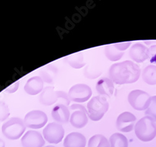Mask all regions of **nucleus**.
<instances>
[{
  "label": "nucleus",
  "instance_id": "bb28decb",
  "mask_svg": "<svg viewBox=\"0 0 156 147\" xmlns=\"http://www.w3.org/2000/svg\"><path fill=\"white\" fill-rule=\"evenodd\" d=\"M58 104H62L68 106L70 104V99L68 96V93L63 91H58Z\"/></svg>",
  "mask_w": 156,
  "mask_h": 147
},
{
  "label": "nucleus",
  "instance_id": "c756f323",
  "mask_svg": "<svg viewBox=\"0 0 156 147\" xmlns=\"http://www.w3.org/2000/svg\"><path fill=\"white\" fill-rule=\"evenodd\" d=\"M131 42H123V43H115V45L118 49H119L121 51H124L126 49H127L129 46L131 45Z\"/></svg>",
  "mask_w": 156,
  "mask_h": 147
},
{
  "label": "nucleus",
  "instance_id": "39448f33",
  "mask_svg": "<svg viewBox=\"0 0 156 147\" xmlns=\"http://www.w3.org/2000/svg\"><path fill=\"white\" fill-rule=\"evenodd\" d=\"M151 97L147 92L140 90H135L129 93L128 101L132 107L138 111L148 108Z\"/></svg>",
  "mask_w": 156,
  "mask_h": 147
},
{
  "label": "nucleus",
  "instance_id": "4468645a",
  "mask_svg": "<svg viewBox=\"0 0 156 147\" xmlns=\"http://www.w3.org/2000/svg\"><path fill=\"white\" fill-rule=\"evenodd\" d=\"M58 91L55 90L53 86L45 87L39 97L40 103L45 106H51L58 102Z\"/></svg>",
  "mask_w": 156,
  "mask_h": 147
},
{
  "label": "nucleus",
  "instance_id": "dca6fc26",
  "mask_svg": "<svg viewBox=\"0 0 156 147\" xmlns=\"http://www.w3.org/2000/svg\"><path fill=\"white\" fill-rule=\"evenodd\" d=\"M64 147H85L86 139L79 132H72L64 140Z\"/></svg>",
  "mask_w": 156,
  "mask_h": 147
},
{
  "label": "nucleus",
  "instance_id": "9b49d317",
  "mask_svg": "<svg viewBox=\"0 0 156 147\" xmlns=\"http://www.w3.org/2000/svg\"><path fill=\"white\" fill-rule=\"evenodd\" d=\"M129 57L137 63H142L149 59V49L143 44H134L129 50Z\"/></svg>",
  "mask_w": 156,
  "mask_h": 147
},
{
  "label": "nucleus",
  "instance_id": "7ed1b4c3",
  "mask_svg": "<svg viewBox=\"0 0 156 147\" xmlns=\"http://www.w3.org/2000/svg\"><path fill=\"white\" fill-rule=\"evenodd\" d=\"M108 109L109 103L106 98L101 95L93 97L87 105V116L94 122L101 119Z\"/></svg>",
  "mask_w": 156,
  "mask_h": 147
},
{
  "label": "nucleus",
  "instance_id": "f03ea898",
  "mask_svg": "<svg viewBox=\"0 0 156 147\" xmlns=\"http://www.w3.org/2000/svg\"><path fill=\"white\" fill-rule=\"evenodd\" d=\"M134 130L136 135L142 141H150L156 137L155 122L147 116L139 120L136 124Z\"/></svg>",
  "mask_w": 156,
  "mask_h": 147
},
{
  "label": "nucleus",
  "instance_id": "a878e982",
  "mask_svg": "<svg viewBox=\"0 0 156 147\" xmlns=\"http://www.w3.org/2000/svg\"><path fill=\"white\" fill-rule=\"evenodd\" d=\"M10 115L8 106L3 101H0V122H4Z\"/></svg>",
  "mask_w": 156,
  "mask_h": 147
},
{
  "label": "nucleus",
  "instance_id": "b1692460",
  "mask_svg": "<svg viewBox=\"0 0 156 147\" xmlns=\"http://www.w3.org/2000/svg\"><path fill=\"white\" fill-rule=\"evenodd\" d=\"M145 115L156 122V96L151 97L149 106L145 112Z\"/></svg>",
  "mask_w": 156,
  "mask_h": 147
},
{
  "label": "nucleus",
  "instance_id": "aec40b11",
  "mask_svg": "<svg viewBox=\"0 0 156 147\" xmlns=\"http://www.w3.org/2000/svg\"><path fill=\"white\" fill-rule=\"evenodd\" d=\"M142 78L144 82L149 85H156V65L151 64L144 69Z\"/></svg>",
  "mask_w": 156,
  "mask_h": 147
},
{
  "label": "nucleus",
  "instance_id": "4be33fe9",
  "mask_svg": "<svg viewBox=\"0 0 156 147\" xmlns=\"http://www.w3.org/2000/svg\"><path fill=\"white\" fill-rule=\"evenodd\" d=\"M111 147H128V140L121 133H115L109 138Z\"/></svg>",
  "mask_w": 156,
  "mask_h": 147
},
{
  "label": "nucleus",
  "instance_id": "412c9836",
  "mask_svg": "<svg viewBox=\"0 0 156 147\" xmlns=\"http://www.w3.org/2000/svg\"><path fill=\"white\" fill-rule=\"evenodd\" d=\"M105 53L107 58L111 61L119 60L124 55V51H121L114 44L108 45L105 46Z\"/></svg>",
  "mask_w": 156,
  "mask_h": 147
},
{
  "label": "nucleus",
  "instance_id": "6ab92c4d",
  "mask_svg": "<svg viewBox=\"0 0 156 147\" xmlns=\"http://www.w3.org/2000/svg\"><path fill=\"white\" fill-rule=\"evenodd\" d=\"M64 60L72 68L75 69H80L86 65L84 61V56L83 53L77 52L73 53L64 58Z\"/></svg>",
  "mask_w": 156,
  "mask_h": 147
},
{
  "label": "nucleus",
  "instance_id": "7c9ffc66",
  "mask_svg": "<svg viewBox=\"0 0 156 147\" xmlns=\"http://www.w3.org/2000/svg\"><path fill=\"white\" fill-rule=\"evenodd\" d=\"M69 109L71 110H82L87 112L84 106L81 104H73L69 106Z\"/></svg>",
  "mask_w": 156,
  "mask_h": 147
},
{
  "label": "nucleus",
  "instance_id": "423d86ee",
  "mask_svg": "<svg viewBox=\"0 0 156 147\" xmlns=\"http://www.w3.org/2000/svg\"><path fill=\"white\" fill-rule=\"evenodd\" d=\"M44 138L51 144L60 143L64 136V130L62 126L57 122H52L48 124L43 129Z\"/></svg>",
  "mask_w": 156,
  "mask_h": 147
},
{
  "label": "nucleus",
  "instance_id": "2f4dec72",
  "mask_svg": "<svg viewBox=\"0 0 156 147\" xmlns=\"http://www.w3.org/2000/svg\"><path fill=\"white\" fill-rule=\"evenodd\" d=\"M0 147H5V141L2 138H0Z\"/></svg>",
  "mask_w": 156,
  "mask_h": 147
},
{
  "label": "nucleus",
  "instance_id": "2eb2a0df",
  "mask_svg": "<svg viewBox=\"0 0 156 147\" xmlns=\"http://www.w3.org/2000/svg\"><path fill=\"white\" fill-rule=\"evenodd\" d=\"M96 89L99 95L110 97L114 93V85L111 79L102 78L98 81L96 85Z\"/></svg>",
  "mask_w": 156,
  "mask_h": 147
},
{
  "label": "nucleus",
  "instance_id": "cd10ccee",
  "mask_svg": "<svg viewBox=\"0 0 156 147\" xmlns=\"http://www.w3.org/2000/svg\"><path fill=\"white\" fill-rule=\"evenodd\" d=\"M149 59L151 63L156 64V45L149 48Z\"/></svg>",
  "mask_w": 156,
  "mask_h": 147
},
{
  "label": "nucleus",
  "instance_id": "c85d7f7f",
  "mask_svg": "<svg viewBox=\"0 0 156 147\" xmlns=\"http://www.w3.org/2000/svg\"><path fill=\"white\" fill-rule=\"evenodd\" d=\"M19 86H20V82L19 81L15 82V83H13L12 85H11L9 86H8L5 90V91L6 92L8 93H13L16 92L18 90Z\"/></svg>",
  "mask_w": 156,
  "mask_h": 147
},
{
  "label": "nucleus",
  "instance_id": "ddd939ff",
  "mask_svg": "<svg viewBox=\"0 0 156 147\" xmlns=\"http://www.w3.org/2000/svg\"><path fill=\"white\" fill-rule=\"evenodd\" d=\"M51 116L58 123H66L70 119V112L67 106L58 104L52 110Z\"/></svg>",
  "mask_w": 156,
  "mask_h": 147
},
{
  "label": "nucleus",
  "instance_id": "a211bd4d",
  "mask_svg": "<svg viewBox=\"0 0 156 147\" xmlns=\"http://www.w3.org/2000/svg\"><path fill=\"white\" fill-rule=\"evenodd\" d=\"M72 126L76 128H82L88 123L87 112L82 110H76L74 112L69 119Z\"/></svg>",
  "mask_w": 156,
  "mask_h": 147
},
{
  "label": "nucleus",
  "instance_id": "1a4fd4ad",
  "mask_svg": "<svg viewBox=\"0 0 156 147\" xmlns=\"http://www.w3.org/2000/svg\"><path fill=\"white\" fill-rule=\"evenodd\" d=\"M136 121V117L134 114L125 112L119 115L116 120V127L121 132L128 133L133 130Z\"/></svg>",
  "mask_w": 156,
  "mask_h": 147
},
{
  "label": "nucleus",
  "instance_id": "473e14b6",
  "mask_svg": "<svg viewBox=\"0 0 156 147\" xmlns=\"http://www.w3.org/2000/svg\"><path fill=\"white\" fill-rule=\"evenodd\" d=\"M44 147H56V146H53V145H48V146H44Z\"/></svg>",
  "mask_w": 156,
  "mask_h": 147
},
{
  "label": "nucleus",
  "instance_id": "f8f14e48",
  "mask_svg": "<svg viewBox=\"0 0 156 147\" xmlns=\"http://www.w3.org/2000/svg\"><path fill=\"white\" fill-rule=\"evenodd\" d=\"M44 82L40 76H35L28 79L26 83L24 90L30 95H36L43 90Z\"/></svg>",
  "mask_w": 156,
  "mask_h": 147
},
{
  "label": "nucleus",
  "instance_id": "5701e85b",
  "mask_svg": "<svg viewBox=\"0 0 156 147\" xmlns=\"http://www.w3.org/2000/svg\"><path fill=\"white\" fill-rule=\"evenodd\" d=\"M88 147H110V143L105 136L98 134L90 138Z\"/></svg>",
  "mask_w": 156,
  "mask_h": 147
},
{
  "label": "nucleus",
  "instance_id": "9d476101",
  "mask_svg": "<svg viewBox=\"0 0 156 147\" xmlns=\"http://www.w3.org/2000/svg\"><path fill=\"white\" fill-rule=\"evenodd\" d=\"M21 143L23 147H43L45 140L39 131L29 130L21 138Z\"/></svg>",
  "mask_w": 156,
  "mask_h": 147
},
{
  "label": "nucleus",
  "instance_id": "0eeeda50",
  "mask_svg": "<svg viewBox=\"0 0 156 147\" xmlns=\"http://www.w3.org/2000/svg\"><path fill=\"white\" fill-rule=\"evenodd\" d=\"M48 116L41 110H32L25 115L24 123L26 127L31 129H40L48 122Z\"/></svg>",
  "mask_w": 156,
  "mask_h": 147
},
{
  "label": "nucleus",
  "instance_id": "6e6552de",
  "mask_svg": "<svg viewBox=\"0 0 156 147\" xmlns=\"http://www.w3.org/2000/svg\"><path fill=\"white\" fill-rule=\"evenodd\" d=\"M92 95V90L88 85L78 83L69 90L68 96L71 101L76 103H84L89 100Z\"/></svg>",
  "mask_w": 156,
  "mask_h": 147
},
{
  "label": "nucleus",
  "instance_id": "f3484780",
  "mask_svg": "<svg viewBox=\"0 0 156 147\" xmlns=\"http://www.w3.org/2000/svg\"><path fill=\"white\" fill-rule=\"evenodd\" d=\"M40 76L43 79V81L47 83H52L58 73V69L56 66L53 64H48L40 70Z\"/></svg>",
  "mask_w": 156,
  "mask_h": 147
},
{
  "label": "nucleus",
  "instance_id": "20e7f679",
  "mask_svg": "<svg viewBox=\"0 0 156 147\" xmlns=\"http://www.w3.org/2000/svg\"><path fill=\"white\" fill-rule=\"evenodd\" d=\"M24 121L18 117H12L2 127L3 135L10 140H16L21 137L26 130Z\"/></svg>",
  "mask_w": 156,
  "mask_h": 147
},
{
  "label": "nucleus",
  "instance_id": "393cba45",
  "mask_svg": "<svg viewBox=\"0 0 156 147\" xmlns=\"http://www.w3.org/2000/svg\"><path fill=\"white\" fill-rule=\"evenodd\" d=\"M102 73V72L96 69L94 67H93L91 66H87L84 70V75L88 79H93L98 77H99Z\"/></svg>",
  "mask_w": 156,
  "mask_h": 147
},
{
  "label": "nucleus",
  "instance_id": "f257e3e1",
  "mask_svg": "<svg viewBox=\"0 0 156 147\" xmlns=\"http://www.w3.org/2000/svg\"><path fill=\"white\" fill-rule=\"evenodd\" d=\"M140 75L139 66L129 60L114 63L109 70V79L113 83L118 85L135 83L139 79Z\"/></svg>",
  "mask_w": 156,
  "mask_h": 147
}]
</instances>
